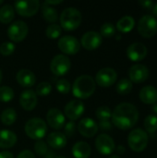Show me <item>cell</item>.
Returning a JSON list of instances; mask_svg holds the SVG:
<instances>
[{"mask_svg":"<svg viewBox=\"0 0 157 158\" xmlns=\"http://www.w3.org/2000/svg\"><path fill=\"white\" fill-rule=\"evenodd\" d=\"M91 153V145L85 142H78L72 147V155L75 158H89Z\"/></svg>","mask_w":157,"mask_h":158,"instance_id":"cell-24","label":"cell"},{"mask_svg":"<svg viewBox=\"0 0 157 158\" xmlns=\"http://www.w3.org/2000/svg\"><path fill=\"white\" fill-rule=\"evenodd\" d=\"M118 79L117 71L112 68L101 69L95 75V83L101 87H110L112 86Z\"/></svg>","mask_w":157,"mask_h":158,"instance_id":"cell-11","label":"cell"},{"mask_svg":"<svg viewBox=\"0 0 157 158\" xmlns=\"http://www.w3.org/2000/svg\"><path fill=\"white\" fill-rule=\"evenodd\" d=\"M51 91H52V85L49 82L43 81V82H40L37 85L35 94L38 96L44 97V96H47L51 93Z\"/></svg>","mask_w":157,"mask_h":158,"instance_id":"cell-35","label":"cell"},{"mask_svg":"<svg viewBox=\"0 0 157 158\" xmlns=\"http://www.w3.org/2000/svg\"><path fill=\"white\" fill-rule=\"evenodd\" d=\"M37 95L34 91L28 89L24 90L19 96V104L20 106L26 111H31L35 108L37 105Z\"/></svg>","mask_w":157,"mask_h":158,"instance_id":"cell-19","label":"cell"},{"mask_svg":"<svg viewBox=\"0 0 157 158\" xmlns=\"http://www.w3.org/2000/svg\"><path fill=\"white\" fill-rule=\"evenodd\" d=\"M17 143V135L9 130L0 131V148L8 149L12 148Z\"/></svg>","mask_w":157,"mask_h":158,"instance_id":"cell-23","label":"cell"},{"mask_svg":"<svg viewBox=\"0 0 157 158\" xmlns=\"http://www.w3.org/2000/svg\"><path fill=\"white\" fill-rule=\"evenodd\" d=\"M153 14H154V17L155 18L156 17L157 18V3L156 4H155L154 5V6H153Z\"/></svg>","mask_w":157,"mask_h":158,"instance_id":"cell-46","label":"cell"},{"mask_svg":"<svg viewBox=\"0 0 157 158\" xmlns=\"http://www.w3.org/2000/svg\"><path fill=\"white\" fill-rule=\"evenodd\" d=\"M116 34V27L111 22H105L100 28V35L105 38H111Z\"/></svg>","mask_w":157,"mask_h":158,"instance_id":"cell-32","label":"cell"},{"mask_svg":"<svg viewBox=\"0 0 157 158\" xmlns=\"http://www.w3.org/2000/svg\"><path fill=\"white\" fill-rule=\"evenodd\" d=\"M0 119L4 125L11 126L17 120V113L13 108H6L1 113Z\"/></svg>","mask_w":157,"mask_h":158,"instance_id":"cell-28","label":"cell"},{"mask_svg":"<svg viewBox=\"0 0 157 158\" xmlns=\"http://www.w3.org/2000/svg\"><path fill=\"white\" fill-rule=\"evenodd\" d=\"M96 83L90 75H81L78 77L72 85V94L78 99H87L95 92Z\"/></svg>","mask_w":157,"mask_h":158,"instance_id":"cell-2","label":"cell"},{"mask_svg":"<svg viewBox=\"0 0 157 158\" xmlns=\"http://www.w3.org/2000/svg\"><path fill=\"white\" fill-rule=\"evenodd\" d=\"M149 136L142 129H135L130 131L128 136V143L130 148L137 153L143 152L148 145Z\"/></svg>","mask_w":157,"mask_h":158,"instance_id":"cell-5","label":"cell"},{"mask_svg":"<svg viewBox=\"0 0 157 158\" xmlns=\"http://www.w3.org/2000/svg\"><path fill=\"white\" fill-rule=\"evenodd\" d=\"M16 81L18 83L25 88H31L35 84L36 77L30 69H20L16 74Z\"/></svg>","mask_w":157,"mask_h":158,"instance_id":"cell-20","label":"cell"},{"mask_svg":"<svg viewBox=\"0 0 157 158\" xmlns=\"http://www.w3.org/2000/svg\"><path fill=\"white\" fill-rule=\"evenodd\" d=\"M15 48L16 46L12 42H4L0 44V54L5 56H10L14 53Z\"/></svg>","mask_w":157,"mask_h":158,"instance_id":"cell-36","label":"cell"},{"mask_svg":"<svg viewBox=\"0 0 157 158\" xmlns=\"http://www.w3.org/2000/svg\"><path fill=\"white\" fill-rule=\"evenodd\" d=\"M139 4L143 7V8H146V9H150V8H153L155 3L153 1H150V0H141L139 1Z\"/></svg>","mask_w":157,"mask_h":158,"instance_id":"cell-41","label":"cell"},{"mask_svg":"<svg viewBox=\"0 0 157 158\" xmlns=\"http://www.w3.org/2000/svg\"><path fill=\"white\" fill-rule=\"evenodd\" d=\"M47 144L54 150L63 149L67 145V137L64 133L59 131H55L50 133L46 138Z\"/></svg>","mask_w":157,"mask_h":158,"instance_id":"cell-21","label":"cell"},{"mask_svg":"<svg viewBox=\"0 0 157 158\" xmlns=\"http://www.w3.org/2000/svg\"><path fill=\"white\" fill-rule=\"evenodd\" d=\"M82 16L80 10L75 7L65 8L60 15V27L65 31H74L81 23Z\"/></svg>","mask_w":157,"mask_h":158,"instance_id":"cell-3","label":"cell"},{"mask_svg":"<svg viewBox=\"0 0 157 158\" xmlns=\"http://www.w3.org/2000/svg\"><path fill=\"white\" fill-rule=\"evenodd\" d=\"M140 99L143 103L147 105H154L157 103V89L154 86H144L140 91Z\"/></svg>","mask_w":157,"mask_h":158,"instance_id":"cell-22","label":"cell"},{"mask_svg":"<svg viewBox=\"0 0 157 158\" xmlns=\"http://www.w3.org/2000/svg\"><path fill=\"white\" fill-rule=\"evenodd\" d=\"M34 150H35L36 154L39 155L40 156H46V154L48 153L47 144L43 140H39V141H37L35 143V144H34Z\"/></svg>","mask_w":157,"mask_h":158,"instance_id":"cell-38","label":"cell"},{"mask_svg":"<svg viewBox=\"0 0 157 158\" xmlns=\"http://www.w3.org/2000/svg\"><path fill=\"white\" fill-rule=\"evenodd\" d=\"M45 4L51 6V5H58V4H61L62 1L61 0H58V1H44Z\"/></svg>","mask_w":157,"mask_h":158,"instance_id":"cell-44","label":"cell"},{"mask_svg":"<svg viewBox=\"0 0 157 158\" xmlns=\"http://www.w3.org/2000/svg\"><path fill=\"white\" fill-rule=\"evenodd\" d=\"M14 91L9 86H1L0 87V101L4 103L10 102L14 98Z\"/></svg>","mask_w":157,"mask_h":158,"instance_id":"cell-34","label":"cell"},{"mask_svg":"<svg viewBox=\"0 0 157 158\" xmlns=\"http://www.w3.org/2000/svg\"><path fill=\"white\" fill-rule=\"evenodd\" d=\"M71 67V62L66 55H56L50 62V70L56 76L66 75Z\"/></svg>","mask_w":157,"mask_h":158,"instance_id":"cell-7","label":"cell"},{"mask_svg":"<svg viewBox=\"0 0 157 158\" xmlns=\"http://www.w3.org/2000/svg\"><path fill=\"white\" fill-rule=\"evenodd\" d=\"M62 28L60 27V25L58 24H50L49 26H47L46 30H45V35L49 38V39H57L62 32Z\"/></svg>","mask_w":157,"mask_h":158,"instance_id":"cell-33","label":"cell"},{"mask_svg":"<svg viewBox=\"0 0 157 158\" xmlns=\"http://www.w3.org/2000/svg\"><path fill=\"white\" fill-rule=\"evenodd\" d=\"M98 128L105 130V131H108L112 129V124L109 121H100L98 124Z\"/></svg>","mask_w":157,"mask_h":158,"instance_id":"cell-42","label":"cell"},{"mask_svg":"<svg viewBox=\"0 0 157 158\" xmlns=\"http://www.w3.org/2000/svg\"><path fill=\"white\" fill-rule=\"evenodd\" d=\"M17 158H35V156L30 150H23L18 155Z\"/></svg>","mask_w":157,"mask_h":158,"instance_id":"cell-40","label":"cell"},{"mask_svg":"<svg viewBox=\"0 0 157 158\" xmlns=\"http://www.w3.org/2000/svg\"><path fill=\"white\" fill-rule=\"evenodd\" d=\"M47 124L54 130H61L66 124L65 115L57 108H51L46 114Z\"/></svg>","mask_w":157,"mask_h":158,"instance_id":"cell-17","label":"cell"},{"mask_svg":"<svg viewBox=\"0 0 157 158\" xmlns=\"http://www.w3.org/2000/svg\"><path fill=\"white\" fill-rule=\"evenodd\" d=\"M144 127L148 133L154 134L157 131V117L155 115H149L144 119Z\"/></svg>","mask_w":157,"mask_h":158,"instance_id":"cell-30","label":"cell"},{"mask_svg":"<svg viewBox=\"0 0 157 158\" xmlns=\"http://www.w3.org/2000/svg\"><path fill=\"white\" fill-rule=\"evenodd\" d=\"M138 31L144 38H152L157 33V19L151 15L141 18L138 22Z\"/></svg>","mask_w":157,"mask_h":158,"instance_id":"cell-6","label":"cell"},{"mask_svg":"<svg viewBox=\"0 0 157 158\" xmlns=\"http://www.w3.org/2000/svg\"><path fill=\"white\" fill-rule=\"evenodd\" d=\"M2 78H3V75H2V71H1V69H0V82H1V81H2Z\"/></svg>","mask_w":157,"mask_h":158,"instance_id":"cell-49","label":"cell"},{"mask_svg":"<svg viewBox=\"0 0 157 158\" xmlns=\"http://www.w3.org/2000/svg\"><path fill=\"white\" fill-rule=\"evenodd\" d=\"M152 110H153V112H154L155 114H156L157 115V103L152 105Z\"/></svg>","mask_w":157,"mask_h":158,"instance_id":"cell-47","label":"cell"},{"mask_svg":"<svg viewBox=\"0 0 157 158\" xmlns=\"http://www.w3.org/2000/svg\"><path fill=\"white\" fill-rule=\"evenodd\" d=\"M55 158H66L65 156H56V157H55Z\"/></svg>","mask_w":157,"mask_h":158,"instance_id":"cell-50","label":"cell"},{"mask_svg":"<svg viewBox=\"0 0 157 158\" xmlns=\"http://www.w3.org/2000/svg\"><path fill=\"white\" fill-rule=\"evenodd\" d=\"M76 129H77V125L75 124V122L74 121H68L64 126L65 136L66 137H72L76 131Z\"/></svg>","mask_w":157,"mask_h":158,"instance_id":"cell-39","label":"cell"},{"mask_svg":"<svg viewBox=\"0 0 157 158\" xmlns=\"http://www.w3.org/2000/svg\"><path fill=\"white\" fill-rule=\"evenodd\" d=\"M13 7L19 16L27 18L32 17L38 12L40 8V2L38 0L16 1L14 2Z\"/></svg>","mask_w":157,"mask_h":158,"instance_id":"cell-9","label":"cell"},{"mask_svg":"<svg viewBox=\"0 0 157 158\" xmlns=\"http://www.w3.org/2000/svg\"><path fill=\"white\" fill-rule=\"evenodd\" d=\"M147 47L143 43H133L129 45L127 48V56L128 57L134 62L143 60L147 56Z\"/></svg>","mask_w":157,"mask_h":158,"instance_id":"cell-18","label":"cell"},{"mask_svg":"<svg viewBox=\"0 0 157 158\" xmlns=\"http://www.w3.org/2000/svg\"><path fill=\"white\" fill-rule=\"evenodd\" d=\"M116 90H117L118 94H119L121 95L128 94L132 90V82L129 79H122L118 82Z\"/></svg>","mask_w":157,"mask_h":158,"instance_id":"cell-29","label":"cell"},{"mask_svg":"<svg viewBox=\"0 0 157 158\" xmlns=\"http://www.w3.org/2000/svg\"><path fill=\"white\" fill-rule=\"evenodd\" d=\"M113 125L118 129L126 131L133 128L139 120V111L130 103H121L112 112Z\"/></svg>","mask_w":157,"mask_h":158,"instance_id":"cell-1","label":"cell"},{"mask_svg":"<svg viewBox=\"0 0 157 158\" xmlns=\"http://www.w3.org/2000/svg\"><path fill=\"white\" fill-rule=\"evenodd\" d=\"M95 148L103 156H109L116 150V144L112 137L105 133L97 136L95 140Z\"/></svg>","mask_w":157,"mask_h":158,"instance_id":"cell-12","label":"cell"},{"mask_svg":"<svg viewBox=\"0 0 157 158\" xmlns=\"http://www.w3.org/2000/svg\"><path fill=\"white\" fill-rule=\"evenodd\" d=\"M77 129L81 135L86 138L93 137L98 131V124L96 121L91 118H85L80 120Z\"/></svg>","mask_w":157,"mask_h":158,"instance_id":"cell-15","label":"cell"},{"mask_svg":"<svg viewBox=\"0 0 157 158\" xmlns=\"http://www.w3.org/2000/svg\"><path fill=\"white\" fill-rule=\"evenodd\" d=\"M25 133L32 140H42L47 131V125L45 121L40 118H32L29 119L24 127Z\"/></svg>","mask_w":157,"mask_h":158,"instance_id":"cell-4","label":"cell"},{"mask_svg":"<svg viewBox=\"0 0 157 158\" xmlns=\"http://www.w3.org/2000/svg\"><path fill=\"white\" fill-rule=\"evenodd\" d=\"M3 4V0H0V5H2Z\"/></svg>","mask_w":157,"mask_h":158,"instance_id":"cell-51","label":"cell"},{"mask_svg":"<svg viewBox=\"0 0 157 158\" xmlns=\"http://www.w3.org/2000/svg\"><path fill=\"white\" fill-rule=\"evenodd\" d=\"M0 158H14V156L11 152L2 151L0 152Z\"/></svg>","mask_w":157,"mask_h":158,"instance_id":"cell-43","label":"cell"},{"mask_svg":"<svg viewBox=\"0 0 157 158\" xmlns=\"http://www.w3.org/2000/svg\"><path fill=\"white\" fill-rule=\"evenodd\" d=\"M135 26V19L131 16H124L117 22V30L120 32L127 33L132 31Z\"/></svg>","mask_w":157,"mask_h":158,"instance_id":"cell-26","label":"cell"},{"mask_svg":"<svg viewBox=\"0 0 157 158\" xmlns=\"http://www.w3.org/2000/svg\"><path fill=\"white\" fill-rule=\"evenodd\" d=\"M117 151H118V153L119 155L124 154V153H125V147H124L123 145H118V146L117 147Z\"/></svg>","mask_w":157,"mask_h":158,"instance_id":"cell-45","label":"cell"},{"mask_svg":"<svg viewBox=\"0 0 157 158\" xmlns=\"http://www.w3.org/2000/svg\"><path fill=\"white\" fill-rule=\"evenodd\" d=\"M15 17V9L14 7L9 5H4L0 7V21L4 24L10 23Z\"/></svg>","mask_w":157,"mask_h":158,"instance_id":"cell-27","label":"cell"},{"mask_svg":"<svg viewBox=\"0 0 157 158\" xmlns=\"http://www.w3.org/2000/svg\"><path fill=\"white\" fill-rule=\"evenodd\" d=\"M84 109L85 106L81 100H72L66 105L64 114L70 121H75L83 115Z\"/></svg>","mask_w":157,"mask_h":158,"instance_id":"cell-13","label":"cell"},{"mask_svg":"<svg viewBox=\"0 0 157 158\" xmlns=\"http://www.w3.org/2000/svg\"><path fill=\"white\" fill-rule=\"evenodd\" d=\"M95 116L100 121H109L112 117V111L108 106H100L96 109Z\"/></svg>","mask_w":157,"mask_h":158,"instance_id":"cell-31","label":"cell"},{"mask_svg":"<svg viewBox=\"0 0 157 158\" xmlns=\"http://www.w3.org/2000/svg\"><path fill=\"white\" fill-rule=\"evenodd\" d=\"M103 42V37L99 32L94 31H90L85 32L81 40V45L84 47L86 50H95L97 49Z\"/></svg>","mask_w":157,"mask_h":158,"instance_id":"cell-14","label":"cell"},{"mask_svg":"<svg viewBox=\"0 0 157 158\" xmlns=\"http://www.w3.org/2000/svg\"><path fill=\"white\" fill-rule=\"evenodd\" d=\"M130 81L134 83H143L149 77V69L145 65L136 64L129 69Z\"/></svg>","mask_w":157,"mask_h":158,"instance_id":"cell-16","label":"cell"},{"mask_svg":"<svg viewBox=\"0 0 157 158\" xmlns=\"http://www.w3.org/2000/svg\"><path fill=\"white\" fill-rule=\"evenodd\" d=\"M59 50L66 55H75L81 49V43L77 38L71 35H65L60 37L57 43Z\"/></svg>","mask_w":157,"mask_h":158,"instance_id":"cell-10","label":"cell"},{"mask_svg":"<svg viewBox=\"0 0 157 158\" xmlns=\"http://www.w3.org/2000/svg\"><path fill=\"white\" fill-rule=\"evenodd\" d=\"M28 31V25L24 21L16 20L9 25L7 29V36L12 42L19 43L26 38Z\"/></svg>","mask_w":157,"mask_h":158,"instance_id":"cell-8","label":"cell"},{"mask_svg":"<svg viewBox=\"0 0 157 158\" xmlns=\"http://www.w3.org/2000/svg\"><path fill=\"white\" fill-rule=\"evenodd\" d=\"M109 158H121L119 156H116V155H114V156H111Z\"/></svg>","mask_w":157,"mask_h":158,"instance_id":"cell-48","label":"cell"},{"mask_svg":"<svg viewBox=\"0 0 157 158\" xmlns=\"http://www.w3.org/2000/svg\"><path fill=\"white\" fill-rule=\"evenodd\" d=\"M42 14L43 18L51 24H54L58 19V13L56 9L54 6L45 4L44 2L42 4Z\"/></svg>","mask_w":157,"mask_h":158,"instance_id":"cell-25","label":"cell"},{"mask_svg":"<svg viewBox=\"0 0 157 158\" xmlns=\"http://www.w3.org/2000/svg\"><path fill=\"white\" fill-rule=\"evenodd\" d=\"M56 87L57 92L60 93V94H66L69 93V91L71 90V86H70L69 81L68 80H65V79L58 80L56 81Z\"/></svg>","mask_w":157,"mask_h":158,"instance_id":"cell-37","label":"cell"}]
</instances>
